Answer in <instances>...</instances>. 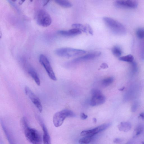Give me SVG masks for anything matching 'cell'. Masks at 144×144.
Masks as SVG:
<instances>
[{
    "instance_id": "1",
    "label": "cell",
    "mask_w": 144,
    "mask_h": 144,
    "mask_svg": "<svg viewBox=\"0 0 144 144\" xmlns=\"http://www.w3.org/2000/svg\"><path fill=\"white\" fill-rule=\"evenodd\" d=\"M28 124L26 117H23L21 118V125L27 140L32 144H42V138L40 134L35 129L30 127Z\"/></svg>"
},
{
    "instance_id": "2",
    "label": "cell",
    "mask_w": 144,
    "mask_h": 144,
    "mask_svg": "<svg viewBox=\"0 0 144 144\" xmlns=\"http://www.w3.org/2000/svg\"><path fill=\"white\" fill-rule=\"evenodd\" d=\"M103 20L106 26L113 33L118 35L125 34L126 28L119 22L107 17H104Z\"/></svg>"
},
{
    "instance_id": "3",
    "label": "cell",
    "mask_w": 144,
    "mask_h": 144,
    "mask_svg": "<svg viewBox=\"0 0 144 144\" xmlns=\"http://www.w3.org/2000/svg\"><path fill=\"white\" fill-rule=\"evenodd\" d=\"M55 54L60 57L70 58L80 56L85 54L86 51L70 48H60L56 49Z\"/></svg>"
},
{
    "instance_id": "4",
    "label": "cell",
    "mask_w": 144,
    "mask_h": 144,
    "mask_svg": "<svg viewBox=\"0 0 144 144\" xmlns=\"http://www.w3.org/2000/svg\"><path fill=\"white\" fill-rule=\"evenodd\" d=\"M75 114L72 111L68 109H64L56 113L53 115V122L56 127H59L63 123L68 117H74Z\"/></svg>"
},
{
    "instance_id": "5",
    "label": "cell",
    "mask_w": 144,
    "mask_h": 144,
    "mask_svg": "<svg viewBox=\"0 0 144 144\" xmlns=\"http://www.w3.org/2000/svg\"><path fill=\"white\" fill-rule=\"evenodd\" d=\"M36 22L40 26L44 27H49L51 24V18L49 14L43 10H39L36 16Z\"/></svg>"
},
{
    "instance_id": "6",
    "label": "cell",
    "mask_w": 144,
    "mask_h": 144,
    "mask_svg": "<svg viewBox=\"0 0 144 144\" xmlns=\"http://www.w3.org/2000/svg\"><path fill=\"white\" fill-rule=\"evenodd\" d=\"M91 94L92 97L90 101V105L92 106H97L105 102L106 98L100 90L93 89L91 91Z\"/></svg>"
},
{
    "instance_id": "7",
    "label": "cell",
    "mask_w": 144,
    "mask_h": 144,
    "mask_svg": "<svg viewBox=\"0 0 144 144\" xmlns=\"http://www.w3.org/2000/svg\"><path fill=\"white\" fill-rule=\"evenodd\" d=\"M39 63L43 66L46 70L49 77L53 81L57 80L55 73L49 61L46 56L41 54L39 58Z\"/></svg>"
},
{
    "instance_id": "8",
    "label": "cell",
    "mask_w": 144,
    "mask_h": 144,
    "mask_svg": "<svg viewBox=\"0 0 144 144\" xmlns=\"http://www.w3.org/2000/svg\"><path fill=\"white\" fill-rule=\"evenodd\" d=\"M111 124L110 123L103 124L97 127L89 130H85L82 131L81 133L82 136H89L93 137L95 135L99 132L105 130L110 126Z\"/></svg>"
},
{
    "instance_id": "9",
    "label": "cell",
    "mask_w": 144,
    "mask_h": 144,
    "mask_svg": "<svg viewBox=\"0 0 144 144\" xmlns=\"http://www.w3.org/2000/svg\"><path fill=\"white\" fill-rule=\"evenodd\" d=\"M25 94L34 104L39 112L41 113L43 110V108L40 100L39 98L27 86H25Z\"/></svg>"
},
{
    "instance_id": "10",
    "label": "cell",
    "mask_w": 144,
    "mask_h": 144,
    "mask_svg": "<svg viewBox=\"0 0 144 144\" xmlns=\"http://www.w3.org/2000/svg\"><path fill=\"white\" fill-rule=\"evenodd\" d=\"M115 6L118 8L134 9L138 6V3L134 0H120L115 1Z\"/></svg>"
},
{
    "instance_id": "11",
    "label": "cell",
    "mask_w": 144,
    "mask_h": 144,
    "mask_svg": "<svg viewBox=\"0 0 144 144\" xmlns=\"http://www.w3.org/2000/svg\"><path fill=\"white\" fill-rule=\"evenodd\" d=\"M35 117L43 130V144H51V139L50 135L41 117L38 115H36Z\"/></svg>"
},
{
    "instance_id": "12",
    "label": "cell",
    "mask_w": 144,
    "mask_h": 144,
    "mask_svg": "<svg viewBox=\"0 0 144 144\" xmlns=\"http://www.w3.org/2000/svg\"><path fill=\"white\" fill-rule=\"evenodd\" d=\"M101 54V52L98 51L93 52L89 54L81 56V57L74 59L72 62L74 63H77L93 60L99 56Z\"/></svg>"
},
{
    "instance_id": "13",
    "label": "cell",
    "mask_w": 144,
    "mask_h": 144,
    "mask_svg": "<svg viewBox=\"0 0 144 144\" xmlns=\"http://www.w3.org/2000/svg\"><path fill=\"white\" fill-rule=\"evenodd\" d=\"M24 67L31 77L35 81L36 83L38 86L40 85V81L38 75L35 70L30 67L26 62H24Z\"/></svg>"
},
{
    "instance_id": "14",
    "label": "cell",
    "mask_w": 144,
    "mask_h": 144,
    "mask_svg": "<svg viewBox=\"0 0 144 144\" xmlns=\"http://www.w3.org/2000/svg\"><path fill=\"white\" fill-rule=\"evenodd\" d=\"M1 123L3 130L9 144H15L12 135H11L10 132L7 128V127L4 124L3 121L1 120Z\"/></svg>"
},
{
    "instance_id": "15",
    "label": "cell",
    "mask_w": 144,
    "mask_h": 144,
    "mask_svg": "<svg viewBox=\"0 0 144 144\" xmlns=\"http://www.w3.org/2000/svg\"><path fill=\"white\" fill-rule=\"evenodd\" d=\"M119 130L124 132H127L130 130L131 128V125L129 122H121L118 126Z\"/></svg>"
},
{
    "instance_id": "16",
    "label": "cell",
    "mask_w": 144,
    "mask_h": 144,
    "mask_svg": "<svg viewBox=\"0 0 144 144\" xmlns=\"http://www.w3.org/2000/svg\"><path fill=\"white\" fill-rule=\"evenodd\" d=\"M55 2L61 6L65 8H69L72 6L73 5L69 1L66 0H56Z\"/></svg>"
},
{
    "instance_id": "17",
    "label": "cell",
    "mask_w": 144,
    "mask_h": 144,
    "mask_svg": "<svg viewBox=\"0 0 144 144\" xmlns=\"http://www.w3.org/2000/svg\"><path fill=\"white\" fill-rule=\"evenodd\" d=\"M113 54L117 57H119L122 55V50L119 46H115L113 47L112 49Z\"/></svg>"
},
{
    "instance_id": "18",
    "label": "cell",
    "mask_w": 144,
    "mask_h": 144,
    "mask_svg": "<svg viewBox=\"0 0 144 144\" xmlns=\"http://www.w3.org/2000/svg\"><path fill=\"white\" fill-rule=\"evenodd\" d=\"M144 129V126L143 125H140L137 126V127L135 129L134 132V137H136L139 136L142 133Z\"/></svg>"
},
{
    "instance_id": "19",
    "label": "cell",
    "mask_w": 144,
    "mask_h": 144,
    "mask_svg": "<svg viewBox=\"0 0 144 144\" xmlns=\"http://www.w3.org/2000/svg\"><path fill=\"white\" fill-rule=\"evenodd\" d=\"M134 58L133 56L129 54L120 57L119 60L120 61L132 63L133 62Z\"/></svg>"
},
{
    "instance_id": "20",
    "label": "cell",
    "mask_w": 144,
    "mask_h": 144,
    "mask_svg": "<svg viewBox=\"0 0 144 144\" xmlns=\"http://www.w3.org/2000/svg\"><path fill=\"white\" fill-rule=\"evenodd\" d=\"M114 81L113 77H109L103 79L102 81V84L104 86H108L112 84Z\"/></svg>"
},
{
    "instance_id": "21",
    "label": "cell",
    "mask_w": 144,
    "mask_h": 144,
    "mask_svg": "<svg viewBox=\"0 0 144 144\" xmlns=\"http://www.w3.org/2000/svg\"><path fill=\"white\" fill-rule=\"evenodd\" d=\"M93 137L86 136L82 138L79 140L80 144H89L92 141Z\"/></svg>"
},
{
    "instance_id": "22",
    "label": "cell",
    "mask_w": 144,
    "mask_h": 144,
    "mask_svg": "<svg viewBox=\"0 0 144 144\" xmlns=\"http://www.w3.org/2000/svg\"><path fill=\"white\" fill-rule=\"evenodd\" d=\"M72 27L73 28L80 30L81 31L87 33V30L86 26L80 24H75L72 25Z\"/></svg>"
},
{
    "instance_id": "23",
    "label": "cell",
    "mask_w": 144,
    "mask_h": 144,
    "mask_svg": "<svg viewBox=\"0 0 144 144\" xmlns=\"http://www.w3.org/2000/svg\"><path fill=\"white\" fill-rule=\"evenodd\" d=\"M136 35L137 37L141 39H144V28H140L136 31Z\"/></svg>"
},
{
    "instance_id": "24",
    "label": "cell",
    "mask_w": 144,
    "mask_h": 144,
    "mask_svg": "<svg viewBox=\"0 0 144 144\" xmlns=\"http://www.w3.org/2000/svg\"><path fill=\"white\" fill-rule=\"evenodd\" d=\"M140 45V52L141 58L144 60V39H142Z\"/></svg>"
},
{
    "instance_id": "25",
    "label": "cell",
    "mask_w": 144,
    "mask_h": 144,
    "mask_svg": "<svg viewBox=\"0 0 144 144\" xmlns=\"http://www.w3.org/2000/svg\"><path fill=\"white\" fill-rule=\"evenodd\" d=\"M86 26L87 28V31H88L90 35H93V31L91 26L87 24L86 25Z\"/></svg>"
},
{
    "instance_id": "26",
    "label": "cell",
    "mask_w": 144,
    "mask_h": 144,
    "mask_svg": "<svg viewBox=\"0 0 144 144\" xmlns=\"http://www.w3.org/2000/svg\"><path fill=\"white\" fill-rule=\"evenodd\" d=\"M80 117L82 120H84L87 119L88 116H87V115L84 113H82L80 114Z\"/></svg>"
},
{
    "instance_id": "27",
    "label": "cell",
    "mask_w": 144,
    "mask_h": 144,
    "mask_svg": "<svg viewBox=\"0 0 144 144\" xmlns=\"http://www.w3.org/2000/svg\"><path fill=\"white\" fill-rule=\"evenodd\" d=\"M101 68L103 69H106L108 68V66L107 63H103L101 64L100 66Z\"/></svg>"
},
{
    "instance_id": "28",
    "label": "cell",
    "mask_w": 144,
    "mask_h": 144,
    "mask_svg": "<svg viewBox=\"0 0 144 144\" xmlns=\"http://www.w3.org/2000/svg\"><path fill=\"white\" fill-rule=\"evenodd\" d=\"M122 142V140L119 138H116L114 140V142L115 143H119Z\"/></svg>"
},
{
    "instance_id": "29",
    "label": "cell",
    "mask_w": 144,
    "mask_h": 144,
    "mask_svg": "<svg viewBox=\"0 0 144 144\" xmlns=\"http://www.w3.org/2000/svg\"><path fill=\"white\" fill-rule=\"evenodd\" d=\"M137 106L136 104H135L134 105L132 106V111L133 112H134L136 111L137 109Z\"/></svg>"
},
{
    "instance_id": "30",
    "label": "cell",
    "mask_w": 144,
    "mask_h": 144,
    "mask_svg": "<svg viewBox=\"0 0 144 144\" xmlns=\"http://www.w3.org/2000/svg\"><path fill=\"white\" fill-rule=\"evenodd\" d=\"M139 117L143 120H144V113H142L139 115Z\"/></svg>"
},
{
    "instance_id": "31",
    "label": "cell",
    "mask_w": 144,
    "mask_h": 144,
    "mask_svg": "<svg viewBox=\"0 0 144 144\" xmlns=\"http://www.w3.org/2000/svg\"><path fill=\"white\" fill-rule=\"evenodd\" d=\"M93 123L94 124H95L97 122V120L96 118H93Z\"/></svg>"
},
{
    "instance_id": "32",
    "label": "cell",
    "mask_w": 144,
    "mask_h": 144,
    "mask_svg": "<svg viewBox=\"0 0 144 144\" xmlns=\"http://www.w3.org/2000/svg\"><path fill=\"white\" fill-rule=\"evenodd\" d=\"M125 87H122V88H120L119 89V90L120 91H123V90L125 89Z\"/></svg>"
},
{
    "instance_id": "33",
    "label": "cell",
    "mask_w": 144,
    "mask_h": 144,
    "mask_svg": "<svg viewBox=\"0 0 144 144\" xmlns=\"http://www.w3.org/2000/svg\"><path fill=\"white\" fill-rule=\"evenodd\" d=\"M25 1H21L19 2V4L20 5L21 4H22L23 2H24Z\"/></svg>"
},
{
    "instance_id": "34",
    "label": "cell",
    "mask_w": 144,
    "mask_h": 144,
    "mask_svg": "<svg viewBox=\"0 0 144 144\" xmlns=\"http://www.w3.org/2000/svg\"><path fill=\"white\" fill-rule=\"evenodd\" d=\"M141 144H144V142H142Z\"/></svg>"
}]
</instances>
